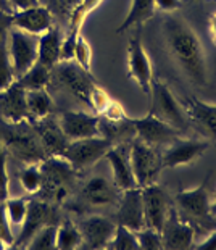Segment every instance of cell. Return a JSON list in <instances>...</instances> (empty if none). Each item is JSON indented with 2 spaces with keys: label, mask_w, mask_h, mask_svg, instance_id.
I'll return each mask as SVG.
<instances>
[{
  "label": "cell",
  "mask_w": 216,
  "mask_h": 250,
  "mask_svg": "<svg viewBox=\"0 0 216 250\" xmlns=\"http://www.w3.org/2000/svg\"><path fill=\"white\" fill-rule=\"evenodd\" d=\"M112 147L113 142L103 136L87 137V139L70 141L60 157L65 158L78 173H82L107 157Z\"/></svg>",
  "instance_id": "4"
},
{
  "label": "cell",
  "mask_w": 216,
  "mask_h": 250,
  "mask_svg": "<svg viewBox=\"0 0 216 250\" xmlns=\"http://www.w3.org/2000/svg\"><path fill=\"white\" fill-rule=\"evenodd\" d=\"M140 189L142 205H144V225L145 228L161 231L166 216L173 207L170 197L158 184H150Z\"/></svg>",
  "instance_id": "11"
},
{
  "label": "cell",
  "mask_w": 216,
  "mask_h": 250,
  "mask_svg": "<svg viewBox=\"0 0 216 250\" xmlns=\"http://www.w3.org/2000/svg\"><path fill=\"white\" fill-rule=\"evenodd\" d=\"M187 2H192V0H187Z\"/></svg>",
  "instance_id": "52"
},
{
  "label": "cell",
  "mask_w": 216,
  "mask_h": 250,
  "mask_svg": "<svg viewBox=\"0 0 216 250\" xmlns=\"http://www.w3.org/2000/svg\"><path fill=\"white\" fill-rule=\"evenodd\" d=\"M61 131L70 141L100 136V116L86 111H63L59 118Z\"/></svg>",
  "instance_id": "18"
},
{
  "label": "cell",
  "mask_w": 216,
  "mask_h": 250,
  "mask_svg": "<svg viewBox=\"0 0 216 250\" xmlns=\"http://www.w3.org/2000/svg\"><path fill=\"white\" fill-rule=\"evenodd\" d=\"M161 241L163 249L171 250H186L196 246V229L191 223L182 220L179 216L175 205L171 207L170 213H168L165 225L161 228Z\"/></svg>",
  "instance_id": "12"
},
{
  "label": "cell",
  "mask_w": 216,
  "mask_h": 250,
  "mask_svg": "<svg viewBox=\"0 0 216 250\" xmlns=\"http://www.w3.org/2000/svg\"><path fill=\"white\" fill-rule=\"evenodd\" d=\"M60 213L57 210V205L52 204L49 200L44 199H36L29 200L28 205V215L23 223V226L20 228L18 237L15 239L13 246H24L31 241V237L38 232L40 228L47 225H59Z\"/></svg>",
  "instance_id": "8"
},
{
  "label": "cell",
  "mask_w": 216,
  "mask_h": 250,
  "mask_svg": "<svg viewBox=\"0 0 216 250\" xmlns=\"http://www.w3.org/2000/svg\"><path fill=\"white\" fill-rule=\"evenodd\" d=\"M196 247L197 249H213V250H216V228L213 231H210L208 236L205 237V241L197 244Z\"/></svg>",
  "instance_id": "45"
},
{
  "label": "cell",
  "mask_w": 216,
  "mask_h": 250,
  "mask_svg": "<svg viewBox=\"0 0 216 250\" xmlns=\"http://www.w3.org/2000/svg\"><path fill=\"white\" fill-rule=\"evenodd\" d=\"M98 116L105 121H110V123H118V121H123V120L128 118L123 105H121L119 102H117V100H112V102L108 104V107L105 108Z\"/></svg>",
  "instance_id": "40"
},
{
  "label": "cell",
  "mask_w": 216,
  "mask_h": 250,
  "mask_svg": "<svg viewBox=\"0 0 216 250\" xmlns=\"http://www.w3.org/2000/svg\"><path fill=\"white\" fill-rule=\"evenodd\" d=\"M20 184L23 186V189L28 194H39L42 188V169L40 163H29L26 165L18 174Z\"/></svg>",
  "instance_id": "32"
},
{
  "label": "cell",
  "mask_w": 216,
  "mask_h": 250,
  "mask_svg": "<svg viewBox=\"0 0 216 250\" xmlns=\"http://www.w3.org/2000/svg\"><path fill=\"white\" fill-rule=\"evenodd\" d=\"M52 78L60 84L63 89L71 92L81 102H89V90H91L94 81L91 79V73L84 71L75 60L71 62H60L59 65L52 68Z\"/></svg>",
  "instance_id": "10"
},
{
  "label": "cell",
  "mask_w": 216,
  "mask_h": 250,
  "mask_svg": "<svg viewBox=\"0 0 216 250\" xmlns=\"http://www.w3.org/2000/svg\"><path fill=\"white\" fill-rule=\"evenodd\" d=\"M24 123H7L8 126L2 132L0 142L3 144L5 150L12 153L20 162H24L26 165L44 162L47 158V153L42 147L38 132H36L34 127H26Z\"/></svg>",
  "instance_id": "3"
},
{
  "label": "cell",
  "mask_w": 216,
  "mask_h": 250,
  "mask_svg": "<svg viewBox=\"0 0 216 250\" xmlns=\"http://www.w3.org/2000/svg\"><path fill=\"white\" fill-rule=\"evenodd\" d=\"M17 81L13 71L12 60H10L7 39L0 42V90H5Z\"/></svg>",
  "instance_id": "35"
},
{
  "label": "cell",
  "mask_w": 216,
  "mask_h": 250,
  "mask_svg": "<svg viewBox=\"0 0 216 250\" xmlns=\"http://www.w3.org/2000/svg\"><path fill=\"white\" fill-rule=\"evenodd\" d=\"M40 169L42 188L39 195L44 200H49L52 192L60 186L73 188L78 178V171L63 157H47L44 162H40Z\"/></svg>",
  "instance_id": "9"
},
{
  "label": "cell",
  "mask_w": 216,
  "mask_h": 250,
  "mask_svg": "<svg viewBox=\"0 0 216 250\" xmlns=\"http://www.w3.org/2000/svg\"><path fill=\"white\" fill-rule=\"evenodd\" d=\"M10 5H12L13 12L15 10H24L29 7H34V5H39V0H8Z\"/></svg>",
  "instance_id": "46"
},
{
  "label": "cell",
  "mask_w": 216,
  "mask_h": 250,
  "mask_svg": "<svg viewBox=\"0 0 216 250\" xmlns=\"http://www.w3.org/2000/svg\"><path fill=\"white\" fill-rule=\"evenodd\" d=\"M79 34L66 33L63 36L61 42V50H60V62H71L75 58V47Z\"/></svg>",
  "instance_id": "41"
},
{
  "label": "cell",
  "mask_w": 216,
  "mask_h": 250,
  "mask_svg": "<svg viewBox=\"0 0 216 250\" xmlns=\"http://www.w3.org/2000/svg\"><path fill=\"white\" fill-rule=\"evenodd\" d=\"M0 242H3L5 246H13L15 244V236L12 226L8 225L7 215H5V207L0 204Z\"/></svg>",
  "instance_id": "42"
},
{
  "label": "cell",
  "mask_w": 216,
  "mask_h": 250,
  "mask_svg": "<svg viewBox=\"0 0 216 250\" xmlns=\"http://www.w3.org/2000/svg\"><path fill=\"white\" fill-rule=\"evenodd\" d=\"M57 229L59 225H47L31 237V241L26 244V249L39 250V249H55L57 247Z\"/></svg>",
  "instance_id": "33"
},
{
  "label": "cell",
  "mask_w": 216,
  "mask_h": 250,
  "mask_svg": "<svg viewBox=\"0 0 216 250\" xmlns=\"http://www.w3.org/2000/svg\"><path fill=\"white\" fill-rule=\"evenodd\" d=\"M117 225H123L136 232L145 228L140 188L128 189L121 192L117 204Z\"/></svg>",
  "instance_id": "19"
},
{
  "label": "cell",
  "mask_w": 216,
  "mask_h": 250,
  "mask_svg": "<svg viewBox=\"0 0 216 250\" xmlns=\"http://www.w3.org/2000/svg\"><path fill=\"white\" fill-rule=\"evenodd\" d=\"M112 97L108 95L107 90H103L100 86H97L96 83L92 84L91 90H89V102L87 105H91L97 115H100L102 111L108 107V104L112 102Z\"/></svg>",
  "instance_id": "38"
},
{
  "label": "cell",
  "mask_w": 216,
  "mask_h": 250,
  "mask_svg": "<svg viewBox=\"0 0 216 250\" xmlns=\"http://www.w3.org/2000/svg\"><path fill=\"white\" fill-rule=\"evenodd\" d=\"M102 2L103 0H81V3L70 13V29H68V33L81 34L84 21Z\"/></svg>",
  "instance_id": "31"
},
{
  "label": "cell",
  "mask_w": 216,
  "mask_h": 250,
  "mask_svg": "<svg viewBox=\"0 0 216 250\" xmlns=\"http://www.w3.org/2000/svg\"><path fill=\"white\" fill-rule=\"evenodd\" d=\"M128 71L129 76L137 83V86L150 95L152 83H154V68H152L150 58L142 45L139 34H136L129 41L128 47Z\"/></svg>",
  "instance_id": "16"
},
{
  "label": "cell",
  "mask_w": 216,
  "mask_h": 250,
  "mask_svg": "<svg viewBox=\"0 0 216 250\" xmlns=\"http://www.w3.org/2000/svg\"><path fill=\"white\" fill-rule=\"evenodd\" d=\"M121 190L115 186L113 179L92 176L84 183L81 197L89 207H107L118 204Z\"/></svg>",
  "instance_id": "21"
},
{
  "label": "cell",
  "mask_w": 216,
  "mask_h": 250,
  "mask_svg": "<svg viewBox=\"0 0 216 250\" xmlns=\"http://www.w3.org/2000/svg\"><path fill=\"white\" fill-rule=\"evenodd\" d=\"M82 247V236L78 229V225L70 220H63L59 223L57 229V247L60 250H73Z\"/></svg>",
  "instance_id": "29"
},
{
  "label": "cell",
  "mask_w": 216,
  "mask_h": 250,
  "mask_svg": "<svg viewBox=\"0 0 216 250\" xmlns=\"http://www.w3.org/2000/svg\"><path fill=\"white\" fill-rule=\"evenodd\" d=\"M52 81V70L44 66L42 63H36L33 68H29L23 76L17 79L18 86H21L24 90H39L47 89Z\"/></svg>",
  "instance_id": "28"
},
{
  "label": "cell",
  "mask_w": 216,
  "mask_h": 250,
  "mask_svg": "<svg viewBox=\"0 0 216 250\" xmlns=\"http://www.w3.org/2000/svg\"><path fill=\"white\" fill-rule=\"evenodd\" d=\"M208 141H194V139H181L176 137L165 152H161L163 168H177L184 165H191L198 160L205 152L208 150Z\"/></svg>",
  "instance_id": "15"
},
{
  "label": "cell",
  "mask_w": 216,
  "mask_h": 250,
  "mask_svg": "<svg viewBox=\"0 0 216 250\" xmlns=\"http://www.w3.org/2000/svg\"><path fill=\"white\" fill-rule=\"evenodd\" d=\"M210 176L203 179V183L194 189L179 190L175 195V208L179 216L187 223H191L194 229L198 231H213L216 228V218L212 213L213 194L210 190Z\"/></svg>",
  "instance_id": "2"
},
{
  "label": "cell",
  "mask_w": 216,
  "mask_h": 250,
  "mask_svg": "<svg viewBox=\"0 0 216 250\" xmlns=\"http://www.w3.org/2000/svg\"><path fill=\"white\" fill-rule=\"evenodd\" d=\"M10 197V178L7 169V150L0 142V204Z\"/></svg>",
  "instance_id": "39"
},
{
  "label": "cell",
  "mask_w": 216,
  "mask_h": 250,
  "mask_svg": "<svg viewBox=\"0 0 216 250\" xmlns=\"http://www.w3.org/2000/svg\"><path fill=\"white\" fill-rule=\"evenodd\" d=\"M137 234L139 241V249L145 250H161L163 249V241H161V232L152 228H142Z\"/></svg>",
  "instance_id": "37"
},
{
  "label": "cell",
  "mask_w": 216,
  "mask_h": 250,
  "mask_svg": "<svg viewBox=\"0 0 216 250\" xmlns=\"http://www.w3.org/2000/svg\"><path fill=\"white\" fill-rule=\"evenodd\" d=\"M26 105H28L29 121L44 120L50 116L54 110V100L47 92V89L26 90Z\"/></svg>",
  "instance_id": "26"
},
{
  "label": "cell",
  "mask_w": 216,
  "mask_h": 250,
  "mask_svg": "<svg viewBox=\"0 0 216 250\" xmlns=\"http://www.w3.org/2000/svg\"><path fill=\"white\" fill-rule=\"evenodd\" d=\"M210 2H216V0H210Z\"/></svg>",
  "instance_id": "51"
},
{
  "label": "cell",
  "mask_w": 216,
  "mask_h": 250,
  "mask_svg": "<svg viewBox=\"0 0 216 250\" xmlns=\"http://www.w3.org/2000/svg\"><path fill=\"white\" fill-rule=\"evenodd\" d=\"M84 71L92 73V47L86 41V37L79 34L75 47V58H73Z\"/></svg>",
  "instance_id": "36"
},
{
  "label": "cell",
  "mask_w": 216,
  "mask_h": 250,
  "mask_svg": "<svg viewBox=\"0 0 216 250\" xmlns=\"http://www.w3.org/2000/svg\"><path fill=\"white\" fill-rule=\"evenodd\" d=\"M182 7V0H155V8L165 13H173Z\"/></svg>",
  "instance_id": "44"
},
{
  "label": "cell",
  "mask_w": 216,
  "mask_h": 250,
  "mask_svg": "<svg viewBox=\"0 0 216 250\" xmlns=\"http://www.w3.org/2000/svg\"><path fill=\"white\" fill-rule=\"evenodd\" d=\"M133 125H134L136 137L157 148L168 147L176 137H179L177 129L165 123V121L160 120L154 113H149L144 118L133 120Z\"/></svg>",
  "instance_id": "13"
},
{
  "label": "cell",
  "mask_w": 216,
  "mask_h": 250,
  "mask_svg": "<svg viewBox=\"0 0 216 250\" xmlns=\"http://www.w3.org/2000/svg\"><path fill=\"white\" fill-rule=\"evenodd\" d=\"M28 205H29V200L21 199V197H8V199L3 202L5 215H7L8 225L12 226V229H15V228L20 229V228L23 226L26 215H28Z\"/></svg>",
  "instance_id": "30"
},
{
  "label": "cell",
  "mask_w": 216,
  "mask_h": 250,
  "mask_svg": "<svg viewBox=\"0 0 216 250\" xmlns=\"http://www.w3.org/2000/svg\"><path fill=\"white\" fill-rule=\"evenodd\" d=\"M12 28H13V12L0 10V42L7 39Z\"/></svg>",
  "instance_id": "43"
},
{
  "label": "cell",
  "mask_w": 216,
  "mask_h": 250,
  "mask_svg": "<svg viewBox=\"0 0 216 250\" xmlns=\"http://www.w3.org/2000/svg\"><path fill=\"white\" fill-rule=\"evenodd\" d=\"M163 34H165L168 50L184 74L197 86H207V58H205L202 42H200L196 31L184 20L177 17H168L163 23Z\"/></svg>",
  "instance_id": "1"
},
{
  "label": "cell",
  "mask_w": 216,
  "mask_h": 250,
  "mask_svg": "<svg viewBox=\"0 0 216 250\" xmlns=\"http://www.w3.org/2000/svg\"><path fill=\"white\" fill-rule=\"evenodd\" d=\"M208 28H210V36H212V41L215 42V45H216V12L212 15V17H210Z\"/></svg>",
  "instance_id": "47"
},
{
  "label": "cell",
  "mask_w": 216,
  "mask_h": 250,
  "mask_svg": "<svg viewBox=\"0 0 216 250\" xmlns=\"http://www.w3.org/2000/svg\"><path fill=\"white\" fill-rule=\"evenodd\" d=\"M7 47L17 79L38 63L39 36L12 28L7 36Z\"/></svg>",
  "instance_id": "7"
},
{
  "label": "cell",
  "mask_w": 216,
  "mask_h": 250,
  "mask_svg": "<svg viewBox=\"0 0 216 250\" xmlns=\"http://www.w3.org/2000/svg\"><path fill=\"white\" fill-rule=\"evenodd\" d=\"M108 249L113 250H134L139 249V241L136 231L129 229L123 225H117V231L112 239V242L108 244Z\"/></svg>",
  "instance_id": "34"
},
{
  "label": "cell",
  "mask_w": 216,
  "mask_h": 250,
  "mask_svg": "<svg viewBox=\"0 0 216 250\" xmlns=\"http://www.w3.org/2000/svg\"><path fill=\"white\" fill-rule=\"evenodd\" d=\"M31 123H33V127L38 132L47 157H60L66 146L70 144V139L61 131L59 120L55 121L50 120V116H47L44 120L31 121Z\"/></svg>",
  "instance_id": "23"
},
{
  "label": "cell",
  "mask_w": 216,
  "mask_h": 250,
  "mask_svg": "<svg viewBox=\"0 0 216 250\" xmlns=\"http://www.w3.org/2000/svg\"><path fill=\"white\" fill-rule=\"evenodd\" d=\"M189 120L203 132L208 139H216V105L205 104L198 99H186L182 104Z\"/></svg>",
  "instance_id": "24"
},
{
  "label": "cell",
  "mask_w": 216,
  "mask_h": 250,
  "mask_svg": "<svg viewBox=\"0 0 216 250\" xmlns=\"http://www.w3.org/2000/svg\"><path fill=\"white\" fill-rule=\"evenodd\" d=\"M79 3H81V0H60V5L61 7H65L70 13L78 7Z\"/></svg>",
  "instance_id": "48"
},
{
  "label": "cell",
  "mask_w": 216,
  "mask_h": 250,
  "mask_svg": "<svg viewBox=\"0 0 216 250\" xmlns=\"http://www.w3.org/2000/svg\"><path fill=\"white\" fill-rule=\"evenodd\" d=\"M52 26H54V18H52L50 10L40 3L13 12V28L26 31L29 34L40 36Z\"/></svg>",
  "instance_id": "22"
},
{
  "label": "cell",
  "mask_w": 216,
  "mask_h": 250,
  "mask_svg": "<svg viewBox=\"0 0 216 250\" xmlns=\"http://www.w3.org/2000/svg\"><path fill=\"white\" fill-rule=\"evenodd\" d=\"M152 110L150 113H154L165 123L173 126L179 132L189 129L191 126V120L184 110L182 104L176 99V95L173 94V90L161 81L152 83Z\"/></svg>",
  "instance_id": "5"
},
{
  "label": "cell",
  "mask_w": 216,
  "mask_h": 250,
  "mask_svg": "<svg viewBox=\"0 0 216 250\" xmlns=\"http://www.w3.org/2000/svg\"><path fill=\"white\" fill-rule=\"evenodd\" d=\"M131 167L139 188L157 184L163 169L161 150L134 137L131 141Z\"/></svg>",
  "instance_id": "6"
},
{
  "label": "cell",
  "mask_w": 216,
  "mask_h": 250,
  "mask_svg": "<svg viewBox=\"0 0 216 250\" xmlns=\"http://www.w3.org/2000/svg\"><path fill=\"white\" fill-rule=\"evenodd\" d=\"M78 229L82 236V247L108 249V244L117 231V223L102 215H91L78 223Z\"/></svg>",
  "instance_id": "14"
},
{
  "label": "cell",
  "mask_w": 216,
  "mask_h": 250,
  "mask_svg": "<svg viewBox=\"0 0 216 250\" xmlns=\"http://www.w3.org/2000/svg\"><path fill=\"white\" fill-rule=\"evenodd\" d=\"M112 168V179L115 186L123 192V190L139 188L136 183L133 167H131V142L117 144L110 148V152L105 157Z\"/></svg>",
  "instance_id": "17"
},
{
  "label": "cell",
  "mask_w": 216,
  "mask_h": 250,
  "mask_svg": "<svg viewBox=\"0 0 216 250\" xmlns=\"http://www.w3.org/2000/svg\"><path fill=\"white\" fill-rule=\"evenodd\" d=\"M0 10H5V12H13L12 5H10L8 0H0Z\"/></svg>",
  "instance_id": "49"
},
{
  "label": "cell",
  "mask_w": 216,
  "mask_h": 250,
  "mask_svg": "<svg viewBox=\"0 0 216 250\" xmlns=\"http://www.w3.org/2000/svg\"><path fill=\"white\" fill-rule=\"evenodd\" d=\"M212 213L216 218V192L213 194V200H212Z\"/></svg>",
  "instance_id": "50"
},
{
  "label": "cell",
  "mask_w": 216,
  "mask_h": 250,
  "mask_svg": "<svg viewBox=\"0 0 216 250\" xmlns=\"http://www.w3.org/2000/svg\"><path fill=\"white\" fill-rule=\"evenodd\" d=\"M155 0H133L131 2V10L124 21L117 28V33L121 34L124 31L131 29L133 26H137L149 21L155 13Z\"/></svg>",
  "instance_id": "27"
},
{
  "label": "cell",
  "mask_w": 216,
  "mask_h": 250,
  "mask_svg": "<svg viewBox=\"0 0 216 250\" xmlns=\"http://www.w3.org/2000/svg\"><path fill=\"white\" fill-rule=\"evenodd\" d=\"M63 34L59 26H52L44 34L39 36L38 47V62L47 68H54L60 63V50H61Z\"/></svg>",
  "instance_id": "25"
},
{
  "label": "cell",
  "mask_w": 216,
  "mask_h": 250,
  "mask_svg": "<svg viewBox=\"0 0 216 250\" xmlns=\"http://www.w3.org/2000/svg\"><path fill=\"white\" fill-rule=\"evenodd\" d=\"M0 116L8 125L29 121L26 90L18 86L17 81L5 90H0Z\"/></svg>",
  "instance_id": "20"
}]
</instances>
